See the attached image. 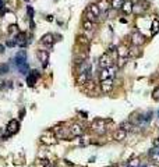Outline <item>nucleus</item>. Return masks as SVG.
Instances as JSON below:
<instances>
[{"mask_svg": "<svg viewBox=\"0 0 159 167\" xmlns=\"http://www.w3.org/2000/svg\"><path fill=\"white\" fill-rule=\"evenodd\" d=\"M14 63L17 66V68L20 70L21 74H27L28 73V63H27V53L25 50H21V52H18L15 55V59H14Z\"/></svg>", "mask_w": 159, "mask_h": 167, "instance_id": "f257e3e1", "label": "nucleus"}, {"mask_svg": "<svg viewBox=\"0 0 159 167\" xmlns=\"http://www.w3.org/2000/svg\"><path fill=\"white\" fill-rule=\"evenodd\" d=\"M98 64H99V68H109V67H112L114 64V60L112 59L110 53L106 52V53H103V55L99 57Z\"/></svg>", "mask_w": 159, "mask_h": 167, "instance_id": "f03ea898", "label": "nucleus"}, {"mask_svg": "<svg viewBox=\"0 0 159 167\" xmlns=\"http://www.w3.org/2000/svg\"><path fill=\"white\" fill-rule=\"evenodd\" d=\"M53 134H54V137H56V138H60V139H67V138H71L70 128L54 127V128H53Z\"/></svg>", "mask_w": 159, "mask_h": 167, "instance_id": "7ed1b4c3", "label": "nucleus"}, {"mask_svg": "<svg viewBox=\"0 0 159 167\" xmlns=\"http://www.w3.org/2000/svg\"><path fill=\"white\" fill-rule=\"evenodd\" d=\"M145 43V36L142 35L140 31H134L131 33V45L134 46H141Z\"/></svg>", "mask_w": 159, "mask_h": 167, "instance_id": "20e7f679", "label": "nucleus"}, {"mask_svg": "<svg viewBox=\"0 0 159 167\" xmlns=\"http://www.w3.org/2000/svg\"><path fill=\"white\" fill-rule=\"evenodd\" d=\"M105 120H102V119H96L95 121L92 123V130L95 131L98 135H102V134H105V131H106V128H105Z\"/></svg>", "mask_w": 159, "mask_h": 167, "instance_id": "39448f33", "label": "nucleus"}, {"mask_svg": "<svg viewBox=\"0 0 159 167\" xmlns=\"http://www.w3.org/2000/svg\"><path fill=\"white\" fill-rule=\"evenodd\" d=\"M113 86H114V81L112 78L101 81V91H102L103 93H110V92L113 91Z\"/></svg>", "mask_w": 159, "mask_h": 167, "instance_id": "423d86ee", "label": "nucleus"}, {"mask_svg": "<svg viewBox=\"0 0 159 167\" xmlns=\"http://www.w3.org/2000/svg\"><path fill=\"white\" fill-rule=\"evenodd\" d=\"M88 79H91V71H88V73L77 74V78H75V81H77L78 85L81 86V85H85V84H87Z\"/></svg>", "mask_w": 159, "mask_h": 167, "instance_id": "0eeeda50", "label": "nucleus"}, {"mask_svg": "<svg viewBox=\"0 0 159 167\" xmlns=\"http://www.w3.org/2000/svg\"><path fill=\"white\" fill-rule=\"evenodd\" d=\"M70 134H71V137H81L84 134V128H82V125L75 123V124H73L70 127Z\"/></svg>", "mask_w": 159, "mask_h": 167, "instance_id": "6e6552de", "label": "nucleus"}, {"mask_svg": "<svg viewBox=\"0 0 159 167\" xmlns=\"http://www.w3.org/2000/svg\"><path fill=\"white\" fill-rule=\"evenodd\" d=\"M127 138V131H124L123 128H117L116 131L113 132V139L117 141V142H121Z\"/></svg>", "mask_w": 159, "mask_h": 167, "instance_id": "1a4fd4ad", "label": "nucleus"}, {"mask_svg": "<svg viewBox=\"0 0 159 167\" xmlns=\"http://www.w3.org/2000/svg\"><path fill=\"white\" fill-rule=\"evenodd\" d=\"M14 40H15V45L21 46V47H25V46L28 45V42H27V35H25L24 32H18Z\"/></svg>", "mask_w": 159, "mask_h": 167, "instance_id": "9d476101", "label": "nucleus"}, {"mask_svg": "<svg viewBox=\"0 0 159 167\" xmlns=\"http://www.w3.org/2000/svg\"><path fill=\"white\" fill-rule=\"evenodd\" d=\"M41 142L45 143V145H54L57 141H56V137H54L53 134H50V135L48 137V134L43 132V135L41 137Z\"/></svg>", "mask_w": 159, "mask_h": 167, "instance_id": "9b49d317", "label": "nucleus"}, {"mask_svg": "<svg viewBox=\"0 0 159 167\" xmlns=\"http://www.w3.org/2000/svg\"><path fill=\"white\" fill-rule=\"evenodd\" d=\"M140 46H130L129 47V57H131V59H138V57H141V55H142V52L140 50Z\"/></svg>", "mask_w": 159, "mask_h": 167, "instance_id": "f8f14e48", "label": "nucleus"}, {"mask_svg": "<svg viewBox=\"0 0 159 167\" xmlns=\"http://www.w3.org/2000/svg\"><path fill=\"white\" fill-rule=\"evenodd\" d=\"M54 35L53 33H45L42 36V39H41V43H43V45H46V46H52L54 43Z\"/></svg>", "mask_w": 159, "mask_h": 167, "instance_id": "ddd939ff", "label": "nucleus"}, {"mask_svg": "<svg viewBox=\"0 0 159 167\" xmlns=\"http://www.w3.org/2000/svg\"><path fill=\"white\" fill-rule=\"evenodd\" d=\"M18 128H20V123H18L17 120H11V121L9 123V125H7V132H9L10 135H13V134H15L18 131Z\"/></svg>", "mask_w": 159, "mask_h": 167, "instance_id": "4468645a", "label": "nucleus"}, {"mask_svg": "<svg viewBox=\"0 0 159 167\" xmlns=\"http://www.w3.org/2000/svg\"><path fill=\"white\" fill-rule=\"evenodd\" d=\"M121 13L126 15H130L133 13V3H131V0H126L123 3V6H121Z\"/></svg>", "mask_w": 159, "mask_h": 167, "instance_id": "2eb2a0df", "label": "nucleus"}, {"mask_svg": "<svg viewBox=\"0 0 159 167\" xmlns=\"http://www.w3.org/2000/svg\"><path fill=\"white\" fill-rule=\"evenodd\" d=\"M96 4H98L101 13H108L109 10H110V7H112L110 3H109V0H99Z\"/></svg>", "mask_w": 159, "mask_h": 167, "instance_id": "dca6fc26", "label": "nucleus"}, {"mask_svg": "<svg viewBox=\"0 0 159 167\" xmlns=\"http://www.w3.org/2000/svg\"><path fill=\"white\" fill-rule=\"evenodd\" d=\"M38 57H39V60L42 61L43 67L48 66V61H49V52H48V50H39V52H38Z\"/></svg>", "mask_w": 159, "mask_h": 167, "instance_id": "f3484780", "label": "nucleus"}, {"mask_svg": "<svg viewBox=\"0 0 159 167\" xmlns=\"http://www.w3.org/2000/svg\"><path fill=\"white\" fill-rule=\"evenodd\" d=\"M88 71H91V66H89V63H88L87 60L78 64L77 74H81V73H88Z\"/></svg>", "mask_w": 159, "mask_h": 167, "instance_id": "a211bd4d", "label": "nucleus"}, {"mask_svg": "<svg viewBox=\"0 0 159 167\" xmlns=\"http://www.w3.org/2000/svg\"><path fill=\"white\" fill-rule=\"evenodd\" d=\"M147 9H148V6H142V3L133 4V13H134V14H137V15H140L141 13H144Z\"/></svg>", "mask_w": 159, "mask_h": 167, "instance_id": "6ab92c4d", "label": "nucleus"}, {"mask_svg": "<svg viewBox=\"0 0 159 167\" xmlns=\"http://www.w3.org/2000/svg\"><path fill=\"white\" fill-rule=\"evenodd\" d=\"M117 55L119 57H129V47L126 45H120L117 47Z\"/></svg>", "mask_w": 159, "mask_h": 167, "instance_id": "aec40b11", "label": "nucleus"}, {"mask_svg": "<svg viewBox=\"0 0 159 167\" xmlns=\"http://www.w3.org/2000/svg\"><path fill=\"white\" fill-rule=\"evenodd\" d=\"M151 160L153 161V163H156V164H159V149L158 148H153V149H151Z\"/></svg>", "mask_w": 159, "mask_h": 167, "instance_id": "412c9836", "label": "nucleus"}, {"mask_svg": "<svg viewBox=\"0 0 159 167\" xmlns=\"http://www.w3.org/2000/svg\"><path fill=\"white\" fill-rule=\"evenodd\" d=\"M38 71H32V74H30V75H27V84L30 86H34L35 85V81H36V75H38Z\"/></svg>", "mask_w": 159, "mask_h": 167, "instance_id": "4be33fe9", "label": "nucleus"}, {"mask_svg": "<svg viewBox=\"0 0 159 167\" xmlns=\"http://www.w3.org/2000/svg\"><path fill=\"white\" fill-rule=\"evenodd\" d=\"M88 10H89V11L92 13L95 17H99V15H101V10H99L98 4H93V3L89 4V6H88Z\"/></svg>", "mask_w": 159, "mask_h": 167, "instance_id": "5701e85b", "label": "nucleus"}, {"mask_svg": "<svg viewBox=\"0 0 159 167\" xmlns=\"http://www.w3.org/2000/svg\"><path fill=\"white\" fill-rule=\"evenodd\" d=\"M124 2H126V0H112L110 6H112V9H114V10H120Z\"/></svg>", "mask_w": 159, "mask_h": 167, "instance_id": "b1692460", "label": "nucleus"}, {"mask_svg": "<svg viewBox=\"0 0 159 167\" xmlns=\"http://www.w3.org/2000/svg\"><path fill=\"white\" fill-rule=\"evenodd\" d=\"M93 27H95V22L88 21V20H84V21H82V28H84L85 31H93Z\"/></svg>", "mask_w": 159, "mask_h": 167, "instance_id": "393cba45", "label": "nucleus"}, {"mask_svg": "<svg viewBox=\"0 0 159 167\" xmlns=\"http://www.w3.org/2000/svg\"><path fill=\"white\" fill-rule=\"evenodd\" d=\"M151 32L152 35H156L159 32V20H153L152 21V25H151Z\"/></svg>", "mask_w": 159, "mask_h": 167, "instance_id": "a878e982", "label": "nucleus"}, {"mask_svg": "<svg viewBox=\"0 0 159 167\" xmlns=\"http://www.w3.org/2000/svg\"><path fill=\"white\" fill-rule=\"evenodd\" d=\"M84 20H88V21H92V22H96L98 21V17H95V15L92 14V13L89 11V10L87 9V13H85V18Z\"/></svg>", "mask_w": 159, "mask_h": 167, "instance_id": "bb28decb", "label": "nucleus"}, {"mask_svg": "<svg viewBox=\"0 0 159 167\" xmlns=\"http://www.w3.org/2000/svg\"><path fill=\"white\" fill-rule=\"evenodd\" d=\"M127 61H129V59L127 57H119L117 59V64H116L117 68H123V67L127 64Z\"/></svg>", "mask_w": 159, "mask_h": 167, "instance_id": "cd10ccee", "label": "nucleus"}, {"mask_svg": "<svg viewBox=\"0 0 159 167\" xmlns=\"http://www.w3.org/2000/svg\"><path fill=\"white\" fill-rule=\"evenodd\" d=\"M77 42L80 43V45H89V39H88L87 36H82V35H80V36L77 38Z\"/></svg>", "mask_w": 159, "mask_h": 167, "instance_id": "c85d7f7f", "label": "nucleus"}, {"mask_svg": "<svg viewBox=\"0 0 159 167\" xmlns=\"http://www.w3.org/2000/svg\"><path fill=\"white\" fill-rule=\"evenodd\" d=\"M120 128H123L124 131H131L133 130V124H130V121H123L120 124Z\"/></svg>", "mask_w": 159, "mask_h": 167, "instance_id": "c756f323", "label": "nucleus"}, {"mask_svg": "<svg viewBox=\"0 0 159 167\" xmlns=\"http://www.w3.org/2000/svg\"><path fill=\"white\" fill-rule=\"evenodd\" d=\"M152 99L153 100H159V86H156L152 92Z\"/></svg>", "mask_w": 159, "mask_h": 167, "instance_id": "7c9ffc66", "label": "nucleus"}, {"mask_svg": "<svg viewBox=\"0 0 159 167\" xmlns=\"http://www.w3.org/2000/svg\"><path fill=\"white\" fill-rule=\"evenodd\" d=\"M9 71V66L7 64H0V74H6Z\"/></svg>", "mask_w": 159, "mask_h": 167, "instance_id": "2f4dec72", "label": "nucleus"}, {"mask_svg": "<svg viewBox=\"0 0 159 167\" xmlns=\"http://www.w3.org/2000/svg\"><path fill=\"white\" fill-rule=\"evenodd\" d=\"M9 32H10V33H13V32H17V25H10V29H9Z\"/></svg>", "mask_w": 159, "mask_h": 167, "instance_id": "473e14b6", "label": "nucleus"}, {"mask_svg": "<svg viewBox=\"0 0 159 167\" xmlns=\"http://www.w3.org/2000/svg\"><path fill=\"white\" fill-rule=\"evenodd\" d=\"M9 47H13V46H15V40H7V43H6Z\"/></svg>", "mask_w": 159, "mask_h": 167, "instance_id": "72a5a7b5", "label": "nucleus"}, {"mask_svg": "<svg viewBox=\"0 0 159 167\" xmlns=\"http://www.w3.org/2000/svg\"><path fill=\"white\" fill-rule=\"evenodd\" d=\"M158 146H159V139L156 138V139L153 141V148H158Z\"/></svg>", "mask_w": 159, "mask_h": 167, "instance_id": "f704fd0d", "label": "nucleus"}, {"mask_svg": "<svg viewBox=\"0 0 159 167\" xmlns=\"http://www.w3.org/2000/svg\"><path fill=\"white\" fill-rule=\"evenodd\" d=\"M3 4H4V3H3V0H0V9L3 7Z\"/></svg>", "mask_w": 159, "mask_h": 167, "instance_id": "c9c22d12", "label": "nucleus"}, {"mask_svg": "<svg viewBox=\"0 0 159 167\" xmlns=\"http://www.w3.org/2000/svg\"><path fill=\"white\" fill-rule=\"evenodd\" d=\"M42 167H52L50 164H46V166H42Z\"/></svg>", "mask_w": 159, "mask_h": 167, "instance_id": "e433bc0d", "label": "nucleus"}, {"mask_svg": "<svg viewBox=\"0 0 159 167\" xmlns=\"http://www.w3.org/2000/svg\"><path fill=\"white\" fill-rule=\"evenodd\" d=\"M144 167H147V166H144Z\"/></svg>", "mask_w": 159, "mask_h": 167, "instance_id": "4c0bfd02", "label": "nucleus"}, {"mask_svg": "<svg viewBox=\"0 0 159 167\" xmlns=\"http://www.w3.org/2000/svg\"><path fill=\"white\" fill-rule=\"evenodd\" d=\"M158 139H159V138H158Z\"/></svg>", "mask_w": 159, "mask_h": 167, "instance_id": "58836bf2", "label": "nucleus"}]
</instances>
